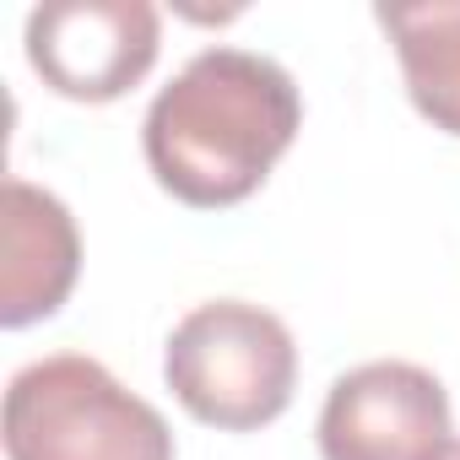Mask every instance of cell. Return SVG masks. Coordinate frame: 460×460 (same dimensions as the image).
<instances>
[{
	"label": "cell",
	"instance_id": "obj_6",
	"mask_svg": "<svg viewBox=\"0 0 460 460\" xmlns=\"http://www.w3.org/2000/svg\"><path fill=\"white\" fill-rule=\"evenodd\" d=\"M82 271V234L60 195L6 179V277H0V325L22 331L71 298Z\"/></svg>",
	"mask_w": 460,
	"mask_h": 460
},
{
	"label": "cell",
	"instance_id": "obj_8",
	"mask_svg": "<svg viewBox=\"0 0 460 460\" xmlns=\"http://www.w3.org/2000/svg\"><path fill=\"white\" fill-rule=\"evenodd\" d=\"M428 460H460V438H449V444H444L438 455H428Z\"/></svg>",
	"mask_w": 460,
	"mask_h": 460
},
{
	"label": "cell",
	"instance_id": "obj_7",
	"mask_svg": "<svg viewBox=\"0 0 460 460\" xmlns=\"http://www.w3.org/2000/svg\"><path fill=\"white\" fill-rule=\"evenodd\" d=\"M417 114L460 136V6H379Z\"/></svg>",
	"mask_w": 460,
	"mask_h": 460
},
{
	"label": "cell",
	"instance_id": "obj_2",
	"mask_svg": "<svg viewBox=\"0 0 460 460\" xmlns=\"http://www.w3.org/2000/svg\"><path fill=\"white\" fill-rule=\"evenodd\" d=\"M163 379L195 422L222 433H255L288 411L298 385V347L271 309L244 298H211L173 325Z\"/></svg>",
	"mask_w": 460,
	"mask_h": 460
},
{
	"label": "cell",
	"instance_id": "obj_1",
	"mask_svg": "<svg viewBox=\"0 0 460 460\" xmlns=\"http://www.w3.org/2000/svg\"><path fill=\"white\" fill-rule=\"evenodd\" d=\"M304 125L288 66L250 49H200L146 109L141 146L157 184L200 211L250 200Z\"/></svg>",
	"mask_w": 460,
	"mask_h": 460
},
{
	"label": "cell",
	"instance_id": "obj_4",
	"mask_svg": "<svg viewBox=\"0 0 460 460\" xmlns=\"http://www.w3.org/2000/svg\"><path fill=\"white\" fill-rule=\"evenodd\" d=\"M163 17L146 0H55L28 17V66L71 103L125 98L157 60Z\"/></svg>",
	"mask_w": 460,
	"mask_h": 460
},
{
	"label": "cell",
	"instance_id": "obj_5",
	"mask_svg": "<svg viewBox=\"0 0 460 460\" xmlns=\"http://www.w3.org/2000/svg\"><path fill=\"white\" fill-rule=\"evenodd\" d=\"M449 444L444 385L401 358L341 374L320 411L325 460H428Z\"/></svg>",
	"mask_w": 460,
	"mask_h": 460
},
{
	"label": "cell",
	"instance_id": "obj_3",
	"mask_svg": "<svg viewBox=\"0 0 460 460\" xmlns=\"http://www.w3.org/2000/svg\"><path fill=\"white\" fill-rule=\"evenodd\" d=\"M6 460H173V433L98 358L60 352L6 385Z\"/></svg>",
	"mask_w": 460,
	"mask_h": 460
}]
</instances>
